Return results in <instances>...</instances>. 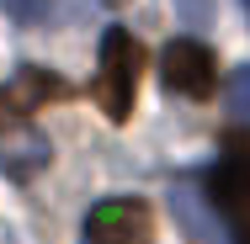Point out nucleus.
<instances>
[{
    "label": "nucleus",
    "mask_w": 250,
    "mask_h": 244,
    "mask_svg": "<svg viewBox=\"0 0 250 244\" xmlns=\"http://www.w3.org/2000/svg\"><path fill=\"white\" fill-rule=\"evenodd\" d=\"M245 11H250V0H245Z\"/></svg>",
    "instance_id": "obj_11"
},
{
    "label": "nucleus",
    "mask_w": 250,
    "mask_h": 244,
    "mask_svg": "<svg viewBox=\"0 0 250 244\" xmlns=\"http://www.w3.org/2000/svg\"><path fill=\"white\" fill-rule=\"evenodd\" d=\"M160 80H165V91H176V96H213V85H218V64H213V53L202 48L197 38H176L170 48L160 53Z\"/></svg>",
    "instance_id": "obj_3"
},
{
    "label": "nucleus",
    "mask_w": 250,
    "mask_h": 244,
    "mask_svg": "<svg viewBox=\"0 0 250 244\" xmlns=\"http://www.w3.org/2000/svg\"><path fill=\"white\" fill-rule=\"evenodd\" d=\"M0 165H5V175H16V181H27V175H38V170L48 165V138H38V133H27L21 144H5V149H0Z\"/></svg>",
    "instance_id": "obj_7"
},
{
    "label": "nucleus",
    "mask_w": 250,
    "mask_h": 244,
    "mask_svg": "<svg viewBox=\"0 0 250 244\" xmlns=\"http://www.w3.org/2000/svg\"><path fill=\"white\" fill-rule=\"evenodd\" d=\"M176 16L187 27H208L213 21V0H176Z\"/></svg>",
    "instance_id": "obj_9"
},
{
    "label": "nucleus",
    "mask_w": 250,
    "mask_h": 244,
    "mask_svg": "<svg viewBox=\"0 0 250 244\" xmlns=\"http://www.w3.org/2000/svg\"><path fill=\"white\" fill-rule=\"evenodd\" d=\"M59 96H69L64 80H53L48 69H21L16 85H0V128H16L27 112H38L43 101H59Z\"/></svg>",
    "instance_id": "obj_5"
},
{
    "label": "nucleus",
    "mask_w": 250,
    "mask_h": 244,
    "mask_svg": "<svg viewBox=\"0 0 250 244\" xmlns=\"http://www.w3.org/2000/svg\"><path fill=\"white\" fill-rule=\"evenodd\" d=\"M16 21H43V0H5Z\"/></svg>",
    "instance_id": "obj_10"
},
{
    "label": "nucleus",
    "mask_w": 250,
    "mask_h": 244,
    "mask_svg": "<svg viewBox=\"0 0 250 244\" xmlns=\"http://www.w3.org/2000/svg\"><path fill=\"white\" fill-rule=\"evenodd\" d=\"M139 69H144V48L133 43L128 27H106L101 38V75H96V101L112 122H128L133 112V91H139Z\"/></svg>",
    "instance_id": "obj_1"
},
{
    "label": "nucleus",
    "mask_w": 250,
    "mask_h": 244,
    "mask_svg": "<svg viewBox=\"0 0 250 244\" xmlns=\"http://www.w3.org/2000/svg\"><path fill=\"white\" fill-rule=\"evenodd\" d=\"M170 218L187 234V244H229V228L218 223V207L202 191H192V186H176L170 191Z\"/></svg>",
    "instance_id": "obj_6"
},
{
    "label": "nucleus",
    "mask_w": 250,
    "mask_h": 244,
    "mask_svg": "<svg viewBox=\"0 0 250 244\" xmlns=\"http://www.w3.org/2000/svg\"><path fill=\"white\" fill-rule=\"evenodd\" d=\"M149 207L139 196H106L85 212V239L91 244H149Z\"/></svg>",
    "instance_id": "obj_4"
},
{
    "label": "nucleus",
    "mask_w": 250,
    "mask_h": 244,
    "mask_svg": "<svg viewBox=\"0 0 250 244\" xmlns=\"http://www.w3.org/2000/svg\"><path fill=\"white\" fill-rule=\"evenodd\" d=\"M208 202L224 212L229 239L250 244V144L245 138H229V154L213 165V196Z\"/></svg>",
    "instance_id": "obj_2"
},
{
    "label": "nucleus",
    "mask_w": 250,
    "mask_h": 244,
    "mask_svg": "<svg viewBox=\"0 0 250 244\" xmlns=\"http://www.w3.org/2000/svg\"><path fill=\"white\" fill-rule=\"evenodd\" d=\"M229 106H234L240 117H250V64H240V69L229 75Z\"/></svg>",
    "instance_id": "obj_8"
}]
</instances>
